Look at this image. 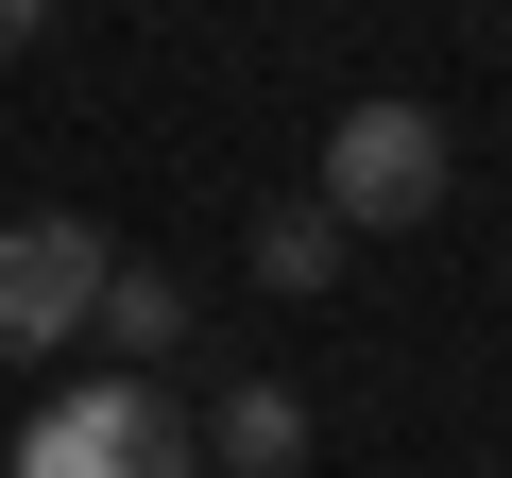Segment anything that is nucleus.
I'll return each instance as SVG.
<instances>
[{
    "instance_id": "1",
    "label": "nucleus",
    "mask_w": 512,
    "mask_h": 478,
    "mask_svg": "<svg viewBox=\"0 0 512 478\" xmlns=\"http://www.w3.org/2000/svg\"><path fill=\"white\" fill-rule=\"evenodd\" d=\"M0 478H205V427L154 393V376H86L18 427V461Z\"/></svg>"
},
{
    "instance_id": "2",
    "label": "nucleus",
    "mask_w": 512,
    "mask_h": 478,
    "mask_svg": "<svg viewBox=\"0 0 512 478\" xmlns=\"http://www.w3.org/2000/svg\"><path fill=\"white\" fill-rule=\"evenodd\" d=\"M444 171H461V154H444V120H427V103H342V120H325V188H308V205H325L342 239H393V222H444Z\"/></svg>"
},
{
    "instance_id": "3",
    "label": "nucleus",
    "mask_w": 512,
    "mask_h": 478,
    "mask_svg": "<svg viewBox=\"0 0 512 478\" xmlns=\"http://www.w3.org/2000/svg\"><path fill=\"white\" fill-rule=\"evenodd\" d=\"M103 222H69V205H35V222H0V359H35V342H86L103 325Z\"/></svg>"
},
{
    "instance_id": "4",
    "label": "nucleus",
    "mask_w": 512,
    "mask_h": 478,
    "mask_svg": "<svg viewBox=\"0 0 512 478\" xmlns=\"http://www.w3.org/2000/svg\"><path fill=\"white\" fill-rule=\"evenodd\" d=\"M86 342H120L137 376H154V359H188V274H154V257H120V274H103V325H86Z\"/></svg>"
},
{
    "instance_id": "5",
    "label": "nucleus",
    "mask_w": 512,
    "mask_h": 478,
    "mask_svg": "<svg viewBox=\"0 0 512 478\" xmlns=\"http://www.w3.org/2000/svg\"><path fill=\"white\" fill-rule=\"evenodd\" d=\"M205 461H222V478H291V461H308V410H291L274 376H239L222 427H205Z\"/></svg>"
},
{
    "instance_id": "6",
    "label": "nucleus",
    "mask_w": 512,
    "mask_h": 478,
    "mask_svg": "<svg viewBox=\"0 0 512 478\" xmlns=\"http://www.w3.org/2000/svg\"><path fill=\"white\" fill-rule=\"evenodd\" d=\"M342 274V222L325 205H274V222H256V291H325Z\"/></svg>"
},
{
    "instance_id": "7",
    "label": "nucleus",
    "mask_w": 512,
    "mask_h": 478,
    "mask_svg": "<svg viewBox=\"0 0 512 478\" xmlns=\"http://www.w3.org/2000/svg\"><path fill=\"white\" fill-rule=\"evenodd\" d=\"M35 35H52V0H0V52H35Z\"/></svg>"
}]
</instances>
